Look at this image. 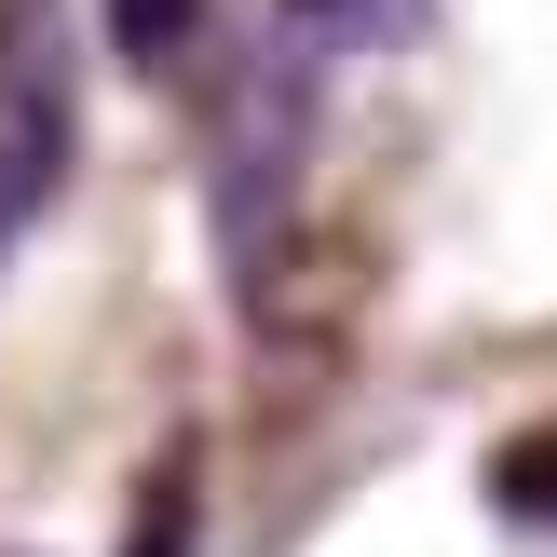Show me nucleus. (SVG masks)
I'll use <instances>...</instances> for the list:
<instances>
[{"label": "nucleus", "instance_id": "1", "mask_svg": "<svg viewBox=\"0 0 557 557\" xmlns=\"http://www.w3.org/2000/svg\"><path fill=\"white\" fill-rule=\"evenodd\" d=\"M313 82H326V54H299L286 27H272V54H245L232 82H218V177H205V205H218V259H232V286H245V313H259V286H272V259H286V218H299V163H313Z\"/></svg>", "mask_w": 557, "mask_h": 557}, {"label": "nucleus", "instance_id": "2", "mask_svg": "<svg viewBox=\"0 0 557 557\" xmlns=\"http://www.w3.org/2000/svg\"><path fill=\"white\" fill-rule=\"evenodd\" d=\"M69 150H82L69 14H54V0H0V259H14V232L69 190Z\"/></svg>", "mask_w": 557, "mask_h": 557}, {"label": "nucleus", "instance_id": "3", "mask_svg": "<svg viewBox=\"0 0 557 557\" xmlns=\"http://www.w3.org/2000/svg\"><path fill=\"white\" fill-rule=\"evenodd\" d=\"M272 27L299 54H408L435 41V0H272Z\"/></svg>", "mask_w": 557, "mask_h": 557}, {"label": "nucleus", "instance_id": "4", "mask_svg": "<svg viewBox=\"0 0 557 557\" xmlns=\"http://www.w3.org/2000/svg\"><path fill=\"white\" fill-rule=\"evenodd\" d=\"M123 557H205V435H163V462L136 476Z\"/></svg>", "mask_w": 557, "mask_h": 557}, {"label": "nucleus", "instance_id": "5", "mask_svg": "<svg viewBox=\"0 0 557 557\" xmlns=\"http://www.w3.org/2000/svg\"><path fill=\"white\" fill-rule=\"evenodd\" d=\"M109 14V54L123 69H150V82H177L190 54H205V27H218V0H96Z\"/></svg>", "mask_w": 557, "mask_h": 557}]
</instances>
